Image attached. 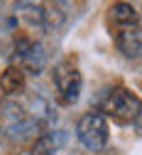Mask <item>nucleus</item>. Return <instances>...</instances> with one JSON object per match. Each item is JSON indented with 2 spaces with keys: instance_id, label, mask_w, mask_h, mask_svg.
I'll use <instances>...</instances> for the list:
<instances>
[{
  "instance_id": "nucleus-1",
  "label": "nucleus",
  "mask_w": 142,
  "mask_h": 155,
  "mask_svg": "<svg viewBox=\"0 0 142 155\" xmlns=\"http://www.w3.org/2000/svg\"><path fill=\"white\" fill-rule=\"evenodd\" d=\"M110 20V35L115 40V47L128 59H137L142 49V35H140V15L130 3H113L108 10Z\"/></svg>"
},
{
  "instance_id": "nucleus-2",
  "label": "nucleus",
  "mask_w": 142,
  "mask_h": 155,
  "mask_svg": "<svg viewBox=\"0 0 142 155\" xmlns=\"http://www.w3.org/2000/svg\"><path fill=\"white\" fill-rule=\"evenodd\" d=\"M98 113L108 116L115 123H132L140 118V99L125 86H115L106 91V96L98 104Z\"/></svg>"
},
{
  "instance_id": "nucleus-3",
  "label": "nucleus",
  "mask_w": 142,
  "mask_h": 155,
  "mask_svg": "<svg viewBox=\"0 0 142 155\" xmlns=\"http://www.w3.org/2000/svg\"><path fill=\"white\" fill-rule=\"evenodd\" d=\"M76 138L78 143L84 145L86 150L91 153H98L103 150L110 140V128H108V121L106 116H100L98 111H88L78 118L76 123Z\"/></svg>"
},
{
  "instance_id": "nucleus-4",
  "label": "nucleus",
  "mask_w": 142,
  "mask_h": 155,
  "mask_svg": "<svg viewBox=\"0 0 142 155\" xmlns=\"http://www.w3.org/2000/svg\"><path fill=\"white\" fill-rule=\"evenodd\" d=\"M52 84L56 89V99L62 101L64 106H71V104L78 101V96H81L84 76H81L78 67L71 59H62L52 69Z\"/></svg>"
},
{
  "instance_id": "nucleus-5",
  "label": "nucleus",
  "mask_w": 142,
  "mask_h": 155,
  "mask_svg": "<svg viewBox=\"0 0 142 155\" xmlns=\"http://www.w3.org/2000/svg\"><path fill=\"white\" fill-rule=\"evenodd\" d=\"M0 128H3L10 138H27V135L34 130V123L30 121V116L25 111V106L15 101V99H8L0 104Z\"/></svg>"
},
{
  "instance_id": "nucleus-6",
  "label": "nucleus",
  "mask_w": 142,
  "mask_h": 155,
  "mask_svg": "<svg viewBox=\"0 0 142 155\" xmlns=\"http://www.w3.org/2000/svg\"><path fill=\"white\" fill-rule=\"evenodd\" d=\"M12 59L17 62L15 67H20V69H27L30 74H42V69H44V62H47V57H44V49H42V45L39 42H34L32 37H27V35H20L17 40H15V47H12Z\"/></svg>"
},
{
  "instance_id": "nucleus-7",
  "label": "nucleus",
  "mask_w": 142,
  "mask_h": 155,
  "mask_svg": "<svg viewBox=\"0 0 142 155\" xmlns=\"http://www.w3.org/2000/svg\"><path fill=\"white\" fill-rule=\"evenodd\" d=\"M25 84H27L25 71L20 69V67H15V64H10L3 74H0V89H3L5 96H17V94H22V91H25Z\"/></svg>"
},
{
  "instance_id": "nucleus-8",
  "label": "nucleus",
  "mask_w": 142,
  "mask_h": 155,
  "mask_svg": "<svg viewBox=\"0 0 142 155\" xmlns=\"http://www.w3.org/2000/svg\"><path fill=\"white\" fill-rule=\"evenodd\" d=\"M20 20L30 27H44V15H42V8H32V5H22L20 10Z\"/></svg>"
},
{
  "instance_id": "nucleus-9",
  "label": "nucleus",
  "mask_w": 142,
  "mask_h": 155,
  "mask_svg": "<svg viewBox=\"0 0 142 155\" xmlns=\"http://www.w3.org/2000/svg\"><path fill=\"white\" fill-rule=\"evenodd\" d=\"M34 155H54V145H52V138H42L37 143V150Z\"/></svg>"
},
{
  "instance_id": "nucleus-10",
  "label": "nucleus",
  "mask_w": 142,
  "mask_h": 155,
  "mask_svg": "<svg viewBox=\"0 0 142 155\" xmlns=\"http://www.w3.org/2000/svg\"><path fill=\"white\" fill-rule=\"evenodd\" d=\"M15 3H27V0H15Z\"/></svg>"
}]
</instances>
